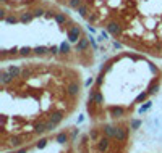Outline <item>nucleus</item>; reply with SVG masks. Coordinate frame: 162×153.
Masks as SVG:
<instances>
[{"label":"nucleus","mask_w":162,"mask_h":153,"mask_svg":"<svg viewBox=\"0 0 162 153\" xmlns=\"http://www.w3.org/2000/svg\"><path fill=\"white\" fill-rule=\"evenodd\" d=\"M68 11L78 16L86 26L106 32L120 0H55Z\"/></svg>","instance_id":"6"},{"label":"nucleus","mask_w":162,"mask_h":153,"mask_svg":"<svg viewBox=\"0 0 162 153\" xmlns=\"http://www.w3.org/2000/svg\"><path fill=\"white\" fill-rule=\"evenodd\" d=\"M133 121L92 122L78 139V153H130Z\"/></svg>","instance_id":"5"},{"label":"nucleus","mask_w":162,"mask_h":153,"mask_svg":"<svg viewBox=\"0 0 162 153\" xmlns=\"http://www.w3.org/2000/svg\"><path fill=\"white\" fill-rule=\"evenodd\" d=\"M80 132L76 127H62L25 147L5 153H78Z\"/></svg>","instance_id":"7"},{"label":"nucleus","mask_w":162,"mask_h":153,"mask_svg":"<svg viewBox=\"0 0 162 153\" xmlns=\"http://www.w3.org/2000/svg\"><path fill=\"white\" fill-rule=\"evenodd\" d=\"M106 34L123 49L162 61V0H120Z\"/></svg>","instance_id":"4"},{"label":"nucleus","mask_w":162,"mask_h":153,"mask_svg":"<svg viewBox=\"0 0 162 153\" xmlns=\"http://www.w3.org/2000/svg\"><path fill=\"white\" fill-rule=\"evenodd\" d=\"M162 89L159 60L123 49L101 65L86 92L91 122L131 119L138 108Z\"/></svg>","instance_id":"3"},{"label":"nucleus","mask_w":162,"mask_h":153,"mask_svg":"<svg viewBox=\"0 0 162 153\" xmlns=\"http://www.w3.org/2000/svg\"><path fill=\"white\" fill-rule=\"evenodd\" d=\"M21 60L91 68L96 49L86 24L55 0H0V63Z\"/></svg>","instance_id":"2"},{"label":"nucleus","mask_w":162,"mask_h":153,"mask_svg":"<svg viewBox=\"0 0 162 153\" xmlns=\"http://www.w3.org/2000/svg\"><path fill=\"white\" fill-rule=\"evenodd\" d=\"M81 70L44 60L2 63V153L62 129L86 97Z\"/></svg>","instance_id":"1"}]
</instances>
